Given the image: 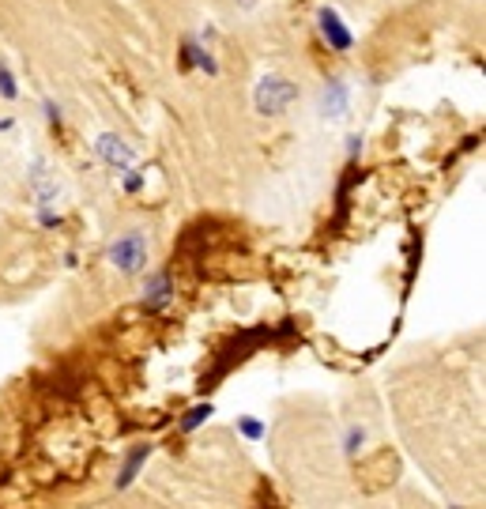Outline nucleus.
I'll return each instance as SVG.
<instances>
[{
    "label": "nucleus",
    "mask_w": 486,
    "mask_h": 509,
    "mask_svg": "<svg viewBox=\"0 0 486 509\" xmlns=\"http://www.w3.org/2000/svg\"><path fill=\"white\" fill-rule=\"evenodd\" d=\"M392 479H396V456L392 453H377L358 468V483H362V491H370V494L385 491Z\"/></svg>",
    "instance_id": "nucleus-2"
},
{
    "label": "nucleus",
    "mask_w": 486,
    "mask_h": 509,
    "mask_svg": "<svg viewBox=\"0 0 486 509\" xmlns=\"http://www.w3.org/2000/svg\"><path fill=\"white\" fill-rule=\"evenodd\" d=\"M110 261H114L124 275L144 272V264H147V245H144V235H140V231L121 235V238L114 242V249H110Z\"/></svg>",
    "instance_id": "nucleus-1"
},
{
    "label": "nucleus",
    "mask_w": 486,
    "mask_h": 509,
    "mask_svg": "<svg viewBox=\"0 0 486 509\" xmlns=\"http://www.w3.org/2000/svg\"><path fill=\"white\" fill-rule=\"evenodd\" d=\"M253 509H283V505H279V502L272 498V491H268V502H257V505H253Z\"/></svg>",
    "instance_id": "nucleus-3"
}]
</instances>
